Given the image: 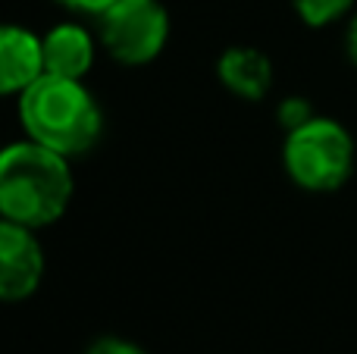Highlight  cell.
<instances>
[{
	"instance_id": "5b68a950",
	"label": "cell",
	"mask_w": 357,
	"mask_h": 354,
	"mask_svg": "<svg viewBox=\"0 0 357 354\" xmlns=\"http://www.w3.org/2000/svg\"><path fill=\"white\" fill-rule=\"evenodd\" d=\"M35 232L38 229L0 217V301L6 305L31 298L41 288L47 263Z\"/></svg>"
},
{
	"instance_id": "30bf717a",
	"label": "cell",
	"mask_w": 357,
	"mask_h": 354,
	"mask_svg": "<svg viewBox=\"0 0 357 354\" xmlns=\"http://www.w3.org/2000/svg\"><path fill=\"white\" fill-rule=\"evenodd\" d=\"M85 354H151V351L142 348L138 342H132V339H123V336H100L88 345Z\"/></svg>"
},
{
	"instance_id": "7c38bea8",
	"label": "cell",
	"mask_w": 357,
	"mask_h": 354,
	"mask_svg": "<svg viewBox=\"0 0 357 354\" xmlns=\"http://www.w3.org/2000/svg\"><path fill=\"white\" fill-rule=\"evenodd\" d=\"M63 10L69 13H79V16H91V19H100L107 10H110L116 0H56Z\"/></svg>"
},
{
	"instance_id": "52a82bcc",
	"label": "cell",
	"mask_w": 357,
	"mask_h": 354,
	"mask_svg": "<svg viewBox=\"0 0 357 354\" xmlns=\"http://www.w3.org/2000/svg\"><path fill=\"white\" fill-rule=\"evenodd\" d=\"M94 35L79 22H60L41 38L44 72L60 75V79H85L94 66L98 54Z\"/></svg>"
},
{
	"instance_id": "4fadbf2b",
	"label": "cell",
	"mask_w": 357,
	"mask_h": 354,
	"mask_svg": "<svg viewBox=\"0 0 357 354\" xmlns=\"http://www.w3.org/2000/svg\"><path fill=\"white\" fill-rule=\"evenodd\" d=\"M345 47H348V56H351V63L357 66V16L351 19V25H348V35H345Z\"/></svg>"
},
{
	"instance_id": "7a4b0ae2",
	"label": "cell",
	"mask_w": 357,
	"mask_h": 354,
	"mask_svg": "<svg viewBox=\"0 0 357 354\" xmlns=\"http://www.w3.org/2000/svg\"><path fill=\"white\" fill-rule=\"evenodd\" d=\"M19 123L25 138L63 157H79L100 141L104 113L82 79L41 72L19 94Z\"/></svg>"
},
{
	"instance_id": "9c48e42d",
	"label": "cell",
	"mask_w": 357,
	"mask_h": 354,
	"mask_svg": "<svg viewBox=\"0 0 357 354\" xmlns=\"http://www.w3.org/2000/svg\"><path fill=\"white\" fill-rule=\"evenodd\" d=\"M298 19L310 29H323V25L342 19L354 6V0H291Z\"/></svg>"
},
{
	"instance_id": "3957f363",
	"label": "cell",
	"mask_w": 357,
	"mask_h": 354,
	"mask_svg": "<svg viewBox=\"0 0 357 354\" xmlns=\"http://www.w3.org/2000/svg\"><path fill=\"white\" fill-rule=\"evenodd\" d=\"M282 163L289 179L304 192H335L351 179L354 138L335 119L314 116L298 129L285 132Z\"/></svg>"
},
{
	"instance_id": "8992f818",
	"label": "cell",
	"mask_w": 357,
	"mask_h": 354,
	"mask_svg": "<svg viewBox=\"0 0 357 354\" xmlns=\"http://www.w3.org/2000/svg\"><path fill=\"white\" fill-rule=\"evenodd\" d=\"M44 72L41 35L25 25L0 22V98L22 94Z\"/></svg>"
},
{
	"instance_id": "6da1fadb",
	"label": "cell",
	"mask_w": 357,
	"mask_h": 354,
	"mask_svg": "<svg viewBox=\"0 0 357 354\" xmlns=\"http://www.w3.org/2000/svg\"><path fill=\"white\" fill-rule=\"evenodd\" d=\"M75 194L69 157L31 141L0 148V217L44 229L63 220Z\"/></svg>"
},
{
	"instance_id": "ba28073f",
	"label": "cell",
	"mask_w": 357,
	"mask_h": 354,
	"mask_svg": "<svg viewBox=\"0 0 357 354\" xmlns=\"http://www.w3.org/2000/svg\"><path fill=\"white\" fill-rule=\"evenodd\" d=\"M220 82L241 100H264L273 88V63L264 50L238 44L220 54L216 60Z\"/></svg>"
},
{
	"instance_id": "8fae6325",
	"label": "cell",
	"mask_w": 357,
	"mask_h": 354,
	"mask_svg": "<svg viewBox=\"0 0 357 354\" xmlns=\"http://www.w3.org/2000/svg\"><path fill=\"white\" fill-rule=\"evenodd\" d=\"M307 119H314V113H310V104L304 98H289L282 100V107H279V123H282L285 132L298 129V125H304Z\"/></svg>"
},
{
	"instance_id": "277c9868",
	"label": "cell",
	"mask_w": 357,
	"mask_h": 354,
	"mask_svg": "<svg viewBox=\"0 0 357 354\" xmlns=\"http://www.w3.org/2000/svg\"><path fill=\"white\" fill-rule=\"evenodd\" d=\"M98 41L123 66H148L169 41V13L160 0H116L98 19Z\"/></svg>"
}]
</instances>
